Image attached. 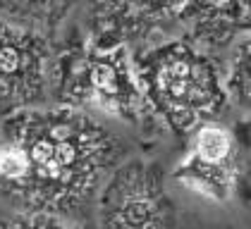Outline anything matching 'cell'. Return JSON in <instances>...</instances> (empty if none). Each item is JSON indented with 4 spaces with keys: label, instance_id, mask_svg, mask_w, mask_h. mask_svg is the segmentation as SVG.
Returning <instances> with one entry per match:
<instances>
[{
    "label": "cell",
    "instance_id": "obj_1",
    "mask_svg": "<svg viewBox=\"0 0 251 229\" xmlns=\"http://www.w3.org/2000/svg\"><path fill=\"white\" fill-rule=\"evenodd\" d=\"M122 153L94 114L65 105L24 110L0 122V193L26 215L79 225Z\"/></svg>",
    "mask_w": 251,
    "mask_h": 229
},
{
    "label": "cell",
    "instance_id": "obj_2",
    "mask_svg": "<svg viewBox=\"0 0 251 229\" xmlns=\"http://www.w3.org/2000/svg\"><path fill=\"white\" fill-rule=\"evenodd\" d=\"M136 81L155 122L187 136L225 113L223 65L184 38H165L132 57Z\"/></svg>",
    "mask_w": 251,
    "mask_h": 229
},
{
    "label": "cell",
    "instance_id": "obj_3",
    "mask_svg": "<svg viewBox=\"0 0 251 229\" xmlns=\"http://www.w3.org/2000/svg\"><path fill=\"white\" fill-rule=\"evenodd\" d=\"M79 31L60 43V79L55 100L81 113H100L129 124L155 122L136 81L127 48L91 50Z\"/></svg>",
    "mask_w": 251,
    "mask_h": 229
},
{
    "label": "cell",
    "instance_id": "obj_4",
    "mask_svg": "<svg viewBox=\"0 0 251 229\" xmlns=\"http://www.w3.org/2000/svg\"><path fill=\"white\" fill-rule=\"evenodd\" d=\"M60 43L0 22V122L55 100Z\"/></svg>",
    "mask_w": 251,
    "mask_h": 229
},
{
    "label": "cell",
    "instance_id": "obj_5",
    "mask_svg": "<svg viewBox=\"0 0 251 229\" xmlns=\"http://www.w3.org/2000/svg\"><path fill=\"white\" fill-rule=\"evenodd\" d=\"M96 203L98 229H175V203L163 167L149 160L115 167Z\"/></svg>",
    "mask_w": 251,
    "mask_h": 229
},
{
    "label": "cell",
    "instance_id": "obj_6",
    "mask_svg": "<svg viewBox=\"0 0 251 229\" xmlns=\"http://www.w3.org/2000/svg\"><path fill=\"white\" fill-rule=\"evenodd\" d=\"M244 148L230 127L203 122L192 132L184 160L175 167V182L208 201L225 203L239 189Z\"/></svg>",
    "mask_w": 251,
    "mask_h": 229
},
{
    "label": "cell",
    "instance_id": "obj_7",
    "mask_svg": "<svg viewBox=\"0 0 251 229\" xmlns=\"http://www.w3.org/2000/svg\"><path fill=\"white\" fill-rule=\"evenodd\" d=\"M182 2H96L86 10V48H127L153 34L179 31Z\"/></svg>",
    "mask_w": 251,
    "mask_h": 229
},
{
    "label": "cell",
    "instance_id": "obj_8",
    "mask_svg": "<svg viewBox=\"0 0 251 229\" xmlns=\"http://www.w3.org/2000/svg\"><path fill=\"white\" fill-rule=\"evenodd\" d=\"M179 31L201 53L213 55L234 48L237 38L249 31L247 2H182Z\"/></svg>",
    "mask_w": 251,
    "mask_h": 229
},
{
    "label": "cell",
    "instance_id": "obj_9",
    "mask_svg": "<svg viewBox=\"0 0 251 229\" xmlns=\"http://www.w3.org/2000/svg\"><path fill=\"white\" fill-rule=\"evenodd\" d=\"M70 2H0V22L58 38L60 26L72 15Z\"/></svg>",
    "mask_w": 251,
    "mask_h": 229
},
{
    "label": "cell",
    "instance_id": "obj_10",
    "mask_svg": "<svg viewBox=\"0 0 251 229\" xmlns=\"http://www.w3.org/2000/svg\"><path fill=\"white\" fill-rule=\"evenodd\" d=\"M223 89L227 103L247 110L251 98V46L249 36H242L232 48V62L223 74Z\"/></svg>",
    "mask_w": 251,
    "mask_h": 229
},
{
    "label": "cell",
    "instance_id": "obj_11",
    "mask_svg": "<svg viewBox=\"0 0 251 229\" xmlns=\"http://www.w3.org/2000/svg\"><path fill=\"white\" fill-rule=\"evenodd\" d=\"M0 229H86L77 222H67L60 217H48V215H5L0 217Z\"/></svg>",
    "mask_w": 251,
    "mask_h": 229
}]
</instances>
